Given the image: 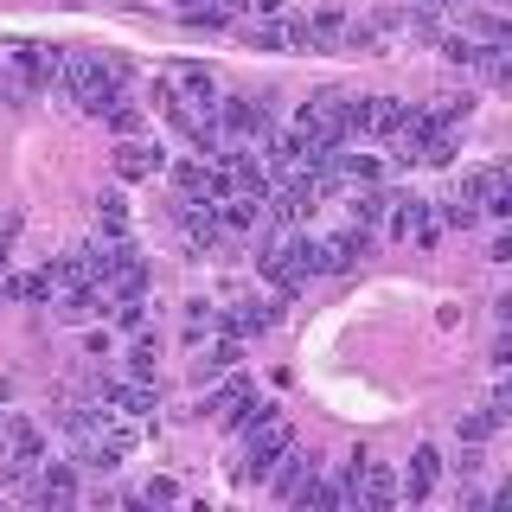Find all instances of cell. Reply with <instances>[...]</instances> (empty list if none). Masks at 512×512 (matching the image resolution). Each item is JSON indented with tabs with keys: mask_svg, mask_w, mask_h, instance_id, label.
<instances>
[{
	"mask_svg": "<svg viewBox=\"0 0 512 512\" xmlns=\"http://www.w3.org/2000/svg\"><path fill=\"white\" fill-rule=\"evenodd\" d=\"M384 205H391V192H384V186H359L346 212H352V224H365V231H372V224H384Z\"/></svg>",
	"mask_w": 512,
	"mask_h": 512,
	"instance_id": "22",
	"label": "cell"
},
{
	"mask_svg": "<svg viewBox=\"0 0 512 512\" xmlns=\"http://www.w3.org/2000/svg\"><path fill=\"white\" fill-rule=\"evenodd\" d=\"M256 218H263V199H250V192H244V199H224V205H218V224H224V231H250Z\"/></svg>",
	"mask_w": 512,
	"mask_h": 512,
	"instance_id": "26",
	"label": "cell"
},
{
	"mask_svg": "<svg viewBox=\"0 0 512 512\" xmlns=\"http://www.w3.org/2000/svg\"><path fill=\"white\" fill-rule=\"evenodd\" d=\"M295 128L314 141L320 154H340L346 141H352V135H346V90H314L308 103H301V122H295Z\"/></svg>",
	"mask_w": 512,
	"mask_h": 512,
	"instance_id": "1",
	"label": "cell"
},
{
	"mask_svg": "<svg viewBox=\"0 0 512 512\" xmlns=\"http://www.w3.org/2000/svg\"><path fill=\"white\" fill-rule=\"evenodd\" d=\"M256 269H263V276L282 288V301H295L301 276H295V256H288V237H282V231H276V237H263V250H256Z\"/></svg>",
	"mask_w": 512,
	"mask_h": 512,
	"instance_id": "11",
	"label": "cell"
},
{
	"mask_svg": "<svg viewBox=\"0 0 512 512\" xmlns=\"http://www.w3.org/2000/svg\"><path fill=\"white\" fill-rule=\"evenodd\" d=\"M71 500H77V474H71V461H45L39 506H71Z\"/></svg>",
	"mask_w": 512,
	"mask_h": 512,
	"instance_id": "19",
	"label": "cell"
},
{
	"mask_svg": "<svg viewBox=\"0 0 512 512\" xmlns=\"http://www.w3.org/2000/svg\"><path fill=\"white\" fill-rule=\"evenodd\" d=\"M288 506H320V512H340V506H352V500H346V487H340V480H320V474H314V480H308V487H301Z\"/></svg>",
	"mask_w": 512,
	"mask_h": 512,
	"instance_id": "20",
	"label": "cell"
},
{
	"mask_svg": "<svg viewBox=\"0 0 512 512\" xmlns=\"http://www.w3.org/2000/svg\"><path fill=\"white\" fill-rule=\"evenodd\" d=\"M173 218H180V231H186V244L192 250H224V224H218V212H212V199H180L173 205Z\"/></svg>",
	"mask_w": 512,
	"mask_h": 512,
	"instance_id": "7",
	"label": "cell"
},
{
	"mask_svg": "<svg viewBox=\"0 0 512 512\" xmlns=\"http://www.w3.org/2000/svg\"><path fill=\"white\" fill-rule=\"evenodd\" d=\"M282 314V301H237L231 314H218V333H237V340H250V333H269Z\"/></svg>",
	"mask_w": 512,
	"mask_h": 512,
	"instance_id": "12",
	"label": "cell"
},
{
	"mask_svg": "<svg viewBox=\"0 0 512 512\" xmlns=\"http://www.w3.org/2000/svg\"><path fill=\"white\" fill-rule=\"evenodd\" d=\"M237 359H244V340H237V333H218V340L199 352V365H192V378H199V384H205V378H224V372H231Z\"/></svg>",
	"mask_w": 512,
	"mask_h": 512,
	"instance_id": "18",
	"label": "cell"
},
{
	"mask_svg": "<svg viewBox=\"0 0 512 512\" xmlns=\"http://www.w3.org/2000/svg\"><path fill=\"white\" fill-rule=\"evenodd\" d=\"M365 128H372V96L346 90V135H365Z\"/></svg>",
	"mask_w": 512,
	"mask_h": 512,
	"instance_id": "34",
	"label": "cell"
},
{
	"mask_svg": "<svg viewBox=\"0 0 512 512\" xmlns=\"http://www.w3.org/2000/svg\"><path fill=\"white\" fill-rule=\"evenodd\" d=\"M442 58H448V64H461V71H474L480 45H474V39H461V32H448V39H442Z\"/></svg>",
	"mask_w": 512,
	"mask_h": 512,
	"instance_id": "33",
	"label": "cell"
},
{
	"mask_svg": "<svg viewBox=\"0 0 512 512\" xmlns=\"http://www.w3.org/2000/svg\"><path fill=\"white\" fill-rule=\"evenodd\" d=\"M173 96H180L192 116H212L218 109V71L212 64H180V71H173Z\"/></svg>",
	"mask_w": 512,
	"mask_h": 512,
	"instance_id": "6",
	"label": "cell"
},
{
	"mask_svg": "<svg viewBox=\"0 0 512 512\" xmlns=\"http://www.w3.org/2000/svg\"><path fill=\"white\" fill-rule=\"evenodd\" d=\"M404 116H410V103H397V96H372V128H365V135L391 141L397 128H404Z\"/></svg>",
	"mask_w": 512,
	"mask_h": 512,
	"instance_id": "23",
	"label": "cell"
},
{
	"mask_svg": "<svg viewBox=\"0 0 512 512\" xmlns=\"http://www.w3.org/2000/svg\"><path fill=\"white\" fill-rule=\"evenodd\" d=\"M128 378H135V384H154V340H141L135 352H128Z\"/></svg>",
	"mask_w": 512,
	"mask_h": 512,
	"instance_id": "35",
	"label": "cell"
},
{
	"mask_svg": "<svg viewBox=\"0 0 512 512\" xmlns=\"http://www.w3.org/2000/svg\"><path fill=\"white\" fill-rule=\"evenodd\" d=\"M314 474H320V461H314V455H295V448H288L276 468H269V487H276V500H295V493L308 487Z\"/></svg>",
	"mask_w": 512,
	"mask_h": 512,
	"instance_id": "16",
	"label": "cell"
},
{
	"mask_svg": "<svg viewBox=\"0 0 512 512\" xmlns=\"http://www.w3.org/2000/svg\"><path fill=\"white\" fill-rule=\"evenodd\" d=\"M160 167H167V154H160L154 141H141V135L116 141V180H154Z\"/></svg>",
	"mask_w": 512,
	"mask_h": 512,
	"instance_id": "8",
	"label": "cell"
},
{
	"mask_svg": "<svg viewBox=\"0 0 512 512\" xmlns=\"http://www.w3.org/2000/svg\"><path fill=\"white\" fill-rule=\"evenodd\" d=\"M58 77H64V90H71V103H77V109H90V116L122 90L116 77H109V64H103V58H90V52H64V71H58Z\"/></svg>",
	"mask_w": 512,
	"mask_h": 512,
	"instance_id": "2",
	"label": "cell"
},
{
	"mask_svg": "<svg viewBox=\"0 0 512 512\" xmlns=\"http://www.w3.org/2000/svg\"><path fill=\"white\" fill-rule=\"evenodd\" d=\"M212 116H218V128L231 141H263L269 128H276V122H269V96H263V103H256V96H224Z\"/></svg>",
	"mask_w": 512,
	"mask_h": 512,
	"instance_id": "4",
	"label": "cell"
},
{
	"mask_svg": "<svg viewBox=\"0 0 512 512\" xmlns=\"http://www.w3.org/2000/svg\"><path fill=\"white\" fill-rule=\"evenodd\" d=\"M500 180H506L500 167H468V173H461V199H474V205H480V199H487V192L500 186Z\"/></svg>",
	"mask_w": 512,
	"mask_h": 512,
	"instance_id": "30",
	"label": "cell"
},
{
	"mask_svg": "<svg viewBox=\"0 0 512 512\" xmlns=\"http://www.w3.org/2000/svg\"><path fill=\"white\" fill-rule=\"evenodd\" d=\"M314 186H308V173H301V180H288L282 192H269V199H263V212L269 218H276V224H301V218H308L314 212Z\"/></svg>",
	"mask_w": 512,
	"mask_h": 512,
	"instance_id": "14",
	"label": "cell"
},
{
	"mask_svg": "<svg viewBox=\"0 0 512 512\" xmlns=\"http://www.w3.org/2000/svg\"><path fill=\"white\" fill-rule=\"evenodd\" d=\"M180 20H186V26H205V32H218L224 20H231V7H224V0H180Z\"/></svg>",
	"mask_w": 512,
	"mask_h": 512,
	"instance_id": "25",
	"label": "cell"
},
{
	"mask_svg": "<svg viewBox=\"0 0 512 512\" xmlns=\"http://www.w3.org/2000/svg\"><path fill=\"white\" fill-rule=\"evenodd\" d=\"M340 32H346V13H314V20H295L288 26V45H301V52H333L340 45Z\"/></svg>",
	"mask_w": 512,
	"mask_h": 512,
	"instance_id": "9",
	"label": "cell"
},
{
	"mask_svg": "<svg viewBox=\"0 0 512 512\" xmlns=\"http://www.w3.org/2000/svg\"><path fill=\"white\" fill-rule=\"evenodd\" d=\"M96 116H103L109 122V135H141V103H128V96L116 90V96H109V103L103 109H96Z\"/></svg>",
	"mask_w": 512,
	"mask_h": 512,
	"instance_id": "21",
	"label": "cell"
},
{
	"mask_svg": "<svg viewBox=\"0 0 512 512\" xmlns=\"http://www.w3.org/2000/svg\"><path fill=\"white\" fill-rule=\"evenodd\" d=\"M250 7H256V13H282L288 0H250Z\"/></svg>",
	"mask_w": 512,
	"mask_h": 512,
	"instance_id": "39",
	"label": "cell"
},
{
	"mask_svg": "<svg viewBox=\"0 0 512 512\" xmlns=\"http://www.w3.org/2000/svg\"><path fill=\"white\" fill-rule=\"evenodd\" d=\"M244 436H250L244 442V480H269V468H276L288 448H295V436H288L282 416H263V423H250Z\"/></svg>",
	"mask_w": 512,
	"mask_h": 512,
	"instance_id": "3",
	"label": "cell"
},
{
	"mask_svg": "<svg viewBox=\"0 0 512 512\" xmlns=\"http://www.w3.org/2000/svg\"><path fill=\"white\" fill-rule=\"evenodd\" d=\"M205 180H212V167H205V160H180V167H173L180 199H212V192H205Z\"/></svg>",
	"mask_w": 512,
	"mask_h": 512,
	"instance_id": "27",
	"label": "cell"
},
{
	"mask_svg": "<svg viewBox=\"0 0 512 512\" xmlns=\"http://www.w3.org/2000/svg\"><path fill=\"white\" fill-rule=\"evenodd\" d=\"M109 314H116V327H122V333H135L141 320H148V308H141V295H128V301H116V308H109Z\"/></svg>",
	"mask_w": 512,
	"mask_h": 512,
	"instance_id": "36",
	"label": "cell"
},
{
	"mask_svg": "<svg viewBox=\"0 0 512 512\" xmlns=\"http://www.w3.org/2000/svg\"><path fill=\"white\" fill-rule=\"evenodd\" d=\"M365 256H372V231H365V224H346L340 237H327V276H346Z\"/></svg>",
	"mask_w": 512,
	"mask_h": 512,
	"instance_id": "13",
	"label": "cell"
},
{
	"mask_svg": "<svg viewBox=\"0 0 512 512\" xmlns=\"http://www.w3.org/2000/svg\"><path fill=\"white\" fill-rule=\"evenodd\" d=\"M0 295H7V301H52V282H45V276H7Z\"/></svg>",
	"mask_w": 512,
	"mask_h": 512,
	"instance_id": "31",
	"label": "cell"
},
{
	"mask_svg": "<svg viewBox=\"0 0 512 512\" xmlns=\"http://www.w3.org/2000/svg\"><path fill=\"white\" fill-rule=\"evenodd\" d=\"M442 224H455V231H474V224H480V205L455 192V199H442Z\"/></svg>",
	"mask_w": 512,
	"mask_h": 512,
	"instance_id": "32",
	"label": "cell"
},
{
	"mask_svg": "<svg viewBox=\"0 0 512 512\" xmlns=\"http://www.w3.org/2000/svg\"><path fill=\"white\" fill-rule=\"evenodd\" d=\"M384 224H391V237L436 244V218H429V199H416V192H391V205H384Z\"/></svg>",
	"mask_w": 512,
	"mask_h": 512,
	"instance_id": "5",
	"label": "cell"
},
{
	"mask_svg": "<svg viewBox=\"0 0 512 512\" xmlns=\"http://www.w3.org/2000/svg\"><path fill=\"white\" fill-rule=\"evenodd\" d=\"M96 224H103L109 244L128 237V199H122V192H103V199H96Z\"/></svg>",
	"mask_w": 512,
	"mask_h": 512,
	"instance_id": "24",
	"label": "cell"
},
{
	"mask_svg": "<svg viewBox=\"0 0 512 512\" xmlns=\"http://www.w3.org/2000/svg\"><path fill=\"white\" fill-rule=\"evenodd\" d=\"M141 500H148V506H173V500H180V487H173V480H148Z\"/></svg>",
	"mask_w": 512,
	"mask_h": 512,
	"instance_id": "38",
	"label": "cell"
},
{
	"mask_svg": "<svg viewBox=\"0 0 512 512\" xmlns=\"http://www.w3.org/2000/svg\"><path fill=\"white\" fill-rule=\"evenodd\" d=\"M416 7H429V13H436V7H448V0H416Z\"/></svg>",
	"mask_w": 512,
	"mask_h": 512,
	"instance_id": "41",
	"label": "cell"
},
{
	"mask_svg": "<svg viewBox=\"0 0 512 512\" xmlns=\"http://www.w3.org/2000/svg\"><path fill=\"white\" fill-rule=\"evenodd\" d=\"M436 474H442V455H436V448H416L404 487H397V500H429V493H436Z\"/></svg>",
	"mask_w": 512,
	"mask_h": 512,
	"instance_id": "17",
	"label": "cell"
},
{
	"mask_svg": "<svg viewBox=\"0 0 512 512\" xmlns=\"http://www.w3.org/2000/svg\"><path fill=\"white\" fill-rule=\"evenodd\" d=\"M429 116H436L442 128H461V122L474 116V96L468 90H461V96H436V109H429Z\"/></svg>",
	"mask_w": 512,
	"mask_h": 512,
	"instance_id": "29",
	"label": "cell"
},
{
	"mask_svg": "<svg viewBox=\"0 0 512 512\" xmlns=\"http://www.w3.org/2000/svg\"><path fill=\"white\" fill-rule=\"evenodd\" d=\"M7 263H13V256H7V231H0V276H7Z\"/></svg>",
	"mask_w": 512,
	"mask_h": 512,
	"instance_id": "40",
	"label": "cell"
},
{
	"mask_svg": "<svg viewBox=\"0 0 512 512\" xmlns=\"http://www.w3.org/2000/svg\"><path fill=\"white\" fill-rule=\"evenodd\" d=\"M333 167H340V180H352V186H378V160L372 154H333Z\"/></svg>",
	"mask_w": 512,
	"mask_h": 512,
	"instance_id": "28",
	"label": "cell"
},
{
	"mask_svg": "<svg viewBox=\"0 0 512 512\" xmlns=\"http://www.w3.org/2000/svg\"><path fill=\"white\" fill-rule=\"evenodd\" d=\"M250 45H256V52H282V45H288V26H250Z\"/></svg>",
	"mask_w": 512,
	"mask_h": 512,
	"instance_id": "37",
	"label": "cell"
},
{
	"mask_svg": "<svg viewBox=\"0 0 512 512\" xmlns=\"http://www.w3.org/2000/svg\"><path fill=\"white\" fill-rule=\"evenodd\" d=\"M52 314L64 320V327H84V320L103 314V288L96 282H77V288H58V301H52Z\"/></svg>",
	"mask_w": 512,
	"mask_h": 512,
	"instance_id": "15",
	"label": "cell"
},
{
	"mask_svg": "<svg viewBox=\"0 0 512 512\" xmlns=\"http://www.w3.org/2000/svg\"><path fill=\"white\" fill-rule=\"evenodd\" d=\"M96 404H109L116 416H148V410H154V384H135V378H103V384H96Z\"/></svg>",
	"mask_w": 512,
	"mask_h": 512,
	"instance_id": "10",
	"label": "cell"
}]
</instances>
